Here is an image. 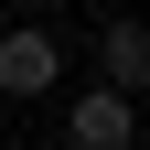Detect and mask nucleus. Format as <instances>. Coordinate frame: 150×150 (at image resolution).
<instances>
[{"instance_id":"1","label":"nucleus","mask_w":150,"mask_h":150,"mask_svg":"<svg viewBox=\"0 0 150 150\" xmlns=\"http://www.w3.org/2000/svg\"><path fill=\"white\" fill-rule=\"evenodd\" d=\"M54 86H64V43L43 22H11L0 32V97H54Z\"/></svg>"},{"instance_id":"3","label":"nucleus","mask_w":150,"mask_h":150,"mask_svg":"<svg viewBox=\"0 0 150 150\" xmlns=\"http://www.w3.org/2000/svg\"><path fill=\"white\" fill-rule=\"evenodd\" d=\"M97 86H107V97H129V107H139V86H150V22H97Z\"/></svg>"},{"instance_id":"2","label":"nucleus","mask_w":150,"mask_h":150,"mask_svg":"<svg viewBox=\"0 0 150 150\" xmlns=\"http://www.w3.org/2000/svg\"><path fill=\"white\" fill-rule=\"evenodd\" d=\"M64 139L75 150H129V139H139V107L107 97V86H86V97H64Z\"/></svg>"}]
</instances>
